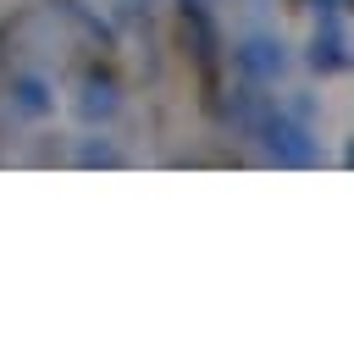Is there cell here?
<instances>
[{
	"mask_svg": "<svg viewBox=\"0 0 354 348\" xmlns=\"http://www.w3.org/2000/svg\"><path fill=\"white\" fill-rule=\"evenodd\" d=\"M243 66L260 72V77H271V72L282 66V55H266V44H249V50H243Z\"/></svg>",
	"mask_w": 354,
	"mask_h": 348,
	"instance_id": "obj_2",
	"label": "cell"
},
{
	"mask_svg": "<svg viewBox=\"0 0 354 348\" xmlns=\"http://www.w3.org/2000/svg\"><path fill=\"white\" fill-rule=\"evenodd\" d=\"M299 138H304V133H299V127H288V122H282V127H271V149H282L288 160H310L315 149H310V144H299Z\"/></svg>",
	"mask_w": 354,
	"mask_h": 348,
	"instance_id": "obj_1",
	"label": "cell"
}]
</instances>
